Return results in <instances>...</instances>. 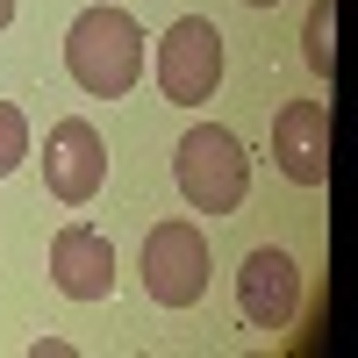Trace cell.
Wrapping results in <instances>:
<instances>
[{"label":"cell","mask_w":358,"mask_h":358,"mask_svg":"<svg viewBox=\"0 0 358 358\" xmlns=\"http://www.w3.org/2000/svg\"><path fill=\"white\" fill-rule=\"evenodd\" d=\"M143 287L158 308H194L208 294V236L194 222H158L143 236Z\"/></svg>","instance_id":"4"},{"label":"cell","mask_w":358,"mask_h":358,"mask_svg":"<svg viewBox=\"0 0 358 358\" xmlns=\"http://www.w3.org/2000/svg\"><path fill=\"white\" fill-rule=\"evenodd\" d=\"M273 165L294 187H322L330 179V108L322 101H287L273 115Z\"/></svg>","instance_id":"7"},{"label":"cell","mask_w":358,"mask_h":358,"mask_svg":"<svg viewBox=\"0 0 358 358\" xmlns=\"http://www.w3.org/2000/svg\"><path fill=\"white\" fill-rule=\"evenodd\" d=\"M22 158H29V115L15 101H0V179H8Z\"/></svg>","instance_id":"10"},{"label":"cell","mask_w":358,"mask_h":358,"mask_svg":"<svg viewBox=\"0 0 358 358\" xmlns=\"http://www.w3.org/2000/svg\"><path fill=\"white\" fill-rule=\"evenodd\" d=\"M172 179H179V194H187V208H201V215H236V208H244V187H251V158H244V143L222 122H194L179 136V151H172Z\"/></svg>","instance_id":"2"},{"label":"cell","mask_w":358,"mask_h":358,"mask_svg":"<svg viewBox=\"0 0 358 358\" xmlns=\"http://www.w3.org/2000/svg\"><path fill=\"white\" fill-rule=\"evenodd\" d=\"M236 308H244L251 330H287L294 308H301V265H294L287 251H251L244 273H236Z\"/></svg>","instance_id":"6"},{"label":"cell","mask_w":358,"mask_h":358,"mask_svg":"<svg viewBox=\"0 0 358 358\" xmlns=\"http://www.w3.org/2000/svg\"><path fill=\"white\" fill-rule=\"evenodd\" d=\"M8 22H15V0H0V29H8Z\"/></svg>","instance_id":"11"},{"label":"cell","mask_w":358,"mask_h":358,"mask_svg":"<svg viewBox=\"0 0 358 358\" xmlns=\"http://www.w3.org/2000/svg\"><path fill=\"white\" fill-rule=\"evenodd\" d=\"M222 79V29L208 15H179L158 36V94L179 108H201Z\"/></svg>","instance_id":"3"},{"label":"cell","mask_w":358,"mask_h":358,"mask_svg":"<svg viewBox=\"0 0 358 358\" xmlns=\"http://www.w3.org/2000/svg\"><path fill=\"white\" fill-rule=\"evenodd\" d=\"M301 57H308V72H330V57H337V0H315V8H308Z\"/></svg>","instance_id":"9"},{"label":"cell","mask_w":358,"mask_h":358,"mask_svg":"<svg viewBox=\"0 0 358 358\" xmlns=\"http://www.w3.org/2000/svg\"><path fill=\"white\" fill-rule=\"evenodd\" d=\"M244 8H280V0H244Z\"/></svg>","instance_id":"12"},{"label":"cell","mask_w":358,"mask_h":358,"mask_svg":"<svg viewBox=\"0 0 358 358\" xmlns=\"http://www.w3.org/2000/svg\"><path fill=\"white\" fill-rule=\"evenodd\" d=\"M50 280H57V294H72V301H108V294H115V251H108V236L86 229V222H65L50 236Z\"/></svg>","instance_id":"8"},{"label":"cell","mask_w":358,"mask_h":358,"mask_svg":"<svg viewBox=\"0 0 358 358\" xmlns=\"http://www.w3.org/2000/svg\"><path fill=\"white\" fill-rule=\"evenodd\" d=\"M65 65L79 79V94L94 101H122L129 86L143 79V29L122 8H86L65 29Z\"/></svg>","instance_id":"1"},{"label":"cell","mask_w":358,"mask_h":358,"mask_svg":"<svg viewBox=\"0 0 358 358\" xmlns=\"http://www.w3.org/2000/svg\"><path fill=\"white\" fill-rule=\"evenodd\" d=\"M101 179H108V143H101V129L86 122V115L50 122V136H43V187L65 201V208H86V201L101 194Z\"/></svg>","instance_id":"5"}]
</instances>
